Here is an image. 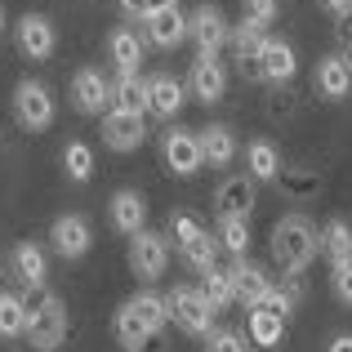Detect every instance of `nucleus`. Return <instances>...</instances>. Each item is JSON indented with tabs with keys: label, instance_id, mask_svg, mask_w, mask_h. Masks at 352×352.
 <instances>
[{
	"label": "nucleus",
	"instance_id": "1",
	"mask_svg": "<svg viewBox=\"0 0 352 352\" xmlns=\"http://www.w3.org/2000/svg\"><path fill=\"white\" fill-rule=\"evenodd\" d=\"M23 308H27V335H32V348L54 352L67 339V312H63L58 294H50L45 285H32L23 294Z\"/></svg>",
	"mask_w": 352,
	"mask_h": 352
},
{
	"label": "nucleus",
	"instance_id": "2",
	"mask_svg": "<svg viewBox=\"0 0 352 352\" xmlns=\"http://www.w3.org/2000/svg\"><path fill=\"white\" fill-rule=\"evenodd\" d=\"M321 250V236L312 232V223L303 214H285L281 223L272 228V258H276V267L281 272H290V276H299L303 267L312 263V254Z\"/></svg>",
	"mask_w": 352,
	"mask_h": 352
},
{
	"label": "nucleus",
	"instance_id": "3",
	"mask_svg": "<svg viewBox=\"0 0 352 352\" xmlns=\"http://www.w3.org/2000/svg\"><path fill=\"white\" fill-rule=\"evenodd\" d=\"M165 308H170V317L179 321L188 335H197V339L201 335H206V339L214 335V317H219V312L206 303V294H201V290H192V285H174V290L165 294Z\"/></svg>",
	"mask_w": 352,
	"mask_h": 352
},
{
	"label": "nucleus",
	"instance_id": "4",
	"mask_svg": "<svg viewBox=\"0 0 352 352\" xmlns=\"http://www.w3.org/2000/svg\"><path fill=\"white\" fill-rule=\"evenodd\" d=\"M188 36L197 41V58H219V50L228 45V36H232V27H228L223 9L219 5H201L197 14L188 18Z\"/></svg>",
	"mask_w": 352,
	"mask_h": 352
},
{
	"label": "nucleus",
	"instance_id": "5",
	"mask_svg": "<svg viewBox=\"0 0 352 352\" xmlns=\"http://www.w3.org/2000/svg\"><path fill=\"white\" fill-rule=\"evenodd\" d=\"M161 152H165L170 174H179V179H192V174L206 165V152H201V129H165Z\"/></svg>",
	"mask_w": 352,
	"mask_h": 352
},
{
	"label": "nucleus",
	"instance_id": "6",
	"mask_svg": "<svg viewBox=\"0 0 352 352\" xmlns=\"http://www.w3.org/2000/svg\"><path fill=\"white\" fill-rule=\"evenodd\" d=\"M14 116L23 120L27 129H50L54 125V98L41 80H18L14 89Z\"/></svg>",
	"mask_w": 352,
	"mask_h": 352
},
{
	"label": "nucleus",
	"instance_id": "7",
	"mask_svg": "<svg viewBox=\"0 0 352 352\" xmlns=\"http://www.w3.org/2000/svg\"><path fill=\"white\" fill-rule=\"evenodd\" d=\"M165 263H170V245H165L161 232H138L129 241V272L143 276V281H156V276L165 272Z\"/></svg>",
	"mask_w": 352,
	"mask_h": 352
},
{
	"label": "nucleus",
	"instance_id": "8",
	"mask_svg": "<svg viewBox=\"0 0 352 352\" xmlns=\"http://www.w3.org/2000/svg\"><path fill=\"white\" fill-rule=\"evenodd\" d=\"M72 98H76V112L85 116H103V107L112 103V85L98 67H80L72 76Z\"/></svg>",
	"mask_w": 352,
	"mask_h": 352
},
{
	"label": "nucleus",
	"instance_id": "9",
	"mask_svg": "<svg viewBox=\"0 0 352 352\" xmlns=\"http://www.w3.org/2000/svg\"><path fill=\"white\" fill-rule=\"evenodd\" d=\"M254 179L250 174H232V179L219 183L214 192V206H219V219H250V210H254Z\"/></svg>",
	"mask_w": 352,
	"mask_h": 352
},
{
	"label": "nucleus",
	"instance_id": "10",
	"mask_svg": "<svg viewBox=\"0 0 352 352\" xmlns=\"http://www.w3.org/2000/svg\"><path fill=\"white\" fill-rule=\"evenodd\" d=\"M54 45H58V36H54V23L45 14H23L18 18V50H23L27 58H50Z\"/></svg>",
	"mask_w": 352,
	"mask_h": 352
},
{
	"label": "nucleus",
	"instance_id": "11",
	"mask_svg": "<svg viewBox=\"0 0 352 352\" xmlns=\"http://www.w3.org/2000/svg\"><path fill=\"white\" fill-rule=\"evenodd\" d=\"M147 138V125L143 116H125V112H107L103 116V143L112 152H138Z\"/></svg>",
	"mask_w": 352,
	"mask_h": 352
},
{
	"label": "nucleus",
	"instance_id": "12",
	"mask_svg": "<svg viewBox=\"0 0 352 352\" xmlns=\"http://www.w3.org/2000/svg\"><path fill=\"white\" fill-rule=\"evenodd\" d=\"M228 272H232V290H236V303H245L250 312H254L258 303L267 299V290H272V281H267V272H263V267H254L250 258H236V263L228 267Z\"/></svg>",
	"mask_w": 352,
	"mask_h": 352
},
{
	"label": "nucleus",
	"instance_id": "13",
	"mask_svg": "<svg viewBox=\"0 0 352 352\" xmlns=\"http://www.w3.org/2000/svg\"><path fill=\"white\" fill-rule=\"evenodd\" d=\"M107 214H112V228H116V232L138 236V232H143V223H147V201H143V192L120 188L116 197H112V206H107Z\"/></svg>",
	"mask_w": 352,
	"mask_h": 352
},
{
	"label": "nucleus",
	"instance_id": "14",
	"mask_svg": "<svg viewBox=\"0 0 352 352\" xmlns=\"http://www.w3.org/2000/svg\"><path fill=\"white\" fill-rule=\"evenodd\" d=\"M50 241L63 258H80L89 250V223L80 214H58L54 228H50Z\"/></svg>",
	"mask_w": 352,
	"mask_h": 352
},
{
	"label": "nucleus",
	"instance_id": "15",
	"mask_svg": "<svg viewBox=\"0 0 352 352\" xmlns=\"http://www.w3.org/2000/svg\"><path fill=\"white\" fill-rule=\"evenodd\" d=\"M258 67H263V80H272V85L294 80V72H299L294 45L290 41H272V36H267V41H263V54H258Z\"/></svg>",
	"mask_w": 352,
	"mask_h": 352
},
{
	"label": "nucleus",
	"instance_id": "16",
	"mask_svg": "<svg viewBox=\"0 0 352 352\" xmlns=\"http://www.w3.org/2000/svg\"><path fill=\"white\" fill-rule=\"evenodd\" d=\"M192 94L201 98V103H223V94H228V72H223V63L219 58H197L192 63Z\"/></svg>",
	"mask_w": 352,
	"mask_h": 352
},
{
	"label": "nucleus",
	"instance_id": "17",
	"mask_svg": "<svg viewBox=\"0 0 352 352\" xmlns=\"http://www.w3.org/2000/svg\"><path fill=\"white\" fill-rule=\"evenodd\" d=\"M147 107H152L156 116H165V120H174L183 112V85L170 76V72H161V76L147 80Z\"/></svg>",
	"mask_w": 352,
	"mask_h": 352
},
{
	"label": "nucleus",
	"instance_id": "18",
	"mask_svg": "<svg viewBox=\"0 0 352 352\" xmlns=\"http://www.w3.org/2000/svg\"><path fill=\"white\" fill-rule=\"evenodd\" d=\"M147 41L156 45V50H174V45L188 36V18L179 14V9H161V14H147Z\"/></svg>",
	"mask_w": 352,
	"mask_h": 352
},
{
	"label": "nucleus",
	"instance_id": "19",
	"mask_svg": "<svg viewBox=\"0 0 352 352\" xmlns=\"http://www.w3.org/2000/svg\"><path fill=\"white\" fill-rule=\"evenodd\" d=\"M317 89H321V98H348V89H352V63L339 58V54L321 58L317 63Z\"/></svg>",
	"mask_w": 352,
	"mask_h": 352
},
{
	"label": "nucleus",
	"instance_id": "20",
	"mask_svg": "<svg viewBox=\"0 0 352 352\" xmlns=\"http://www.w3.org/2000/svg\"><path fill=\"white\" fill-rule=\"evenodd\" d=\"M14 272L18 281L32 290V285H45V272H50V258H45V250L36 245V241H18L14 245Z\"/></svg>",
	"mask_w": 352,
	"mask_h": 352
},
{
	"label": "nucleus",
	"instance_id": "21",
	"mask_svg": "<svg viewBox=\"0 0 352 352\" xmlns=\"http://www.w3.org/2000/svg\"><path fill=\"white\" fill-rule=\"evenodd\" d=\"M112 112H125V116H143V112H152L147 107V80L138 76H116V85H112Z\"/></svg>",
	"mask_w": 352,
	"mask_h": 352
},
{
	"label": "nucleus",
	"instance_id": "22",
	"mask_svg": "<svg viewBox=\"0 0 352 352\" xmlns=\"http://www.w3.org/2000/svg\"><path fill=\"white\" fill-rule=\"evenodd\" d=\"M107 54H112L120 76H134V72L143 67V45H138V36L125 32V27H116V32L107 36Z\"/></svg>",
	"mask_w": 352,
	"mask_h": 352
},
{
	"label": "nucleus",
	"instance_id": "23",
	"mask_svg": "<svg viewBox=\"0 0 352 352\" xmlns=\"http://www.w3.org/2000/svg\"><path fill=\"white\" fill-rule=\"evenodd\" d=\"M245 170L254 183H272L281 179V156H276V147L267 143V138H254V143L245 147Z\"/></svg>",
	"mask_w": 352,
	"mask_h": 352
},
{
	"label": "nucleus",
	"instance_id": "24",
	"mask_svg": "<svg viewBox=\"0 0 352 352\" xmlns=\"http://www.w3.org/2000/svg\"><path fill=\"white\" fill-rule=\"evenodd\" d=\"M201 152H206V161L214 165V170H223V165L236 161V134L228 125H210L201 129Z\"/></svg>",
	"mask_w": 352,
	"mask_h": 352
},
{
	"label": "nucleus",
	"instance_id": "25",
	"mask_svg": "<svg viewBox=\"0 0 352 352\" xmlns=\"http://www.w3.org/2000/svg\"><path fill=\"white\" fill-rule=\"evenodd\" d=\"M321 254L330 258V267L352 263V228L344 219H330V223L321 228Z\"/></svg>",
	"mask_w": 352,
	"mask_h": 352
},
{
	"label": "nucleus",
	"instance_id": "26",
	"mask_svg": "<svg viewBox=\"0 0 352 352\" xmlns=\"http://www.w3.org/2000/svg\"><path fill=\"white\" fill-rule=\"evenodd\" d=\"M263 27L250 23V18H241V23L232 27V36H228V45H232L236 63H258V54H263Z\"/></svg>",
	"mask_w": 352,
	"mask_h": 352
},
{
	"label": "nucleus",
	"instance_id": "27",
	"mask_svg": "<svg viewBox=\"0 0 352 352\" xmlns=\"http://www.w3.org/2000/svg\"><path fill=\"white\" fill-rule=\"evenodd\" d=\"M201 294H206V303L214 312H223L228 303H236V290H232V272H223V267H210V272H201Z\"/></svg>",
	"mask_w": 352,
	"mask_h": 352
},
{
	"label": "nucleus",
	"instance_id": "28",
	"mask_svg": "<svg viewBox=\"0 0 352 352\" xmlns=\"http://www.w3.org/2000/svg\"><path fill=\"white\" fill-rule=\"evenodd\" d=\"M125 308L134 312L138 321H143L147 330H165V321H170V308H165V299L161 294H134V299H125Z\"/></svg>",
	"mask_w": 352,
	"mask_h": 352
},
{
	"label": "nucleus",
	"instance_id": "29",
	"mask_svg": "<svg viewBox=\"0 0 352 352\" xmlns=\"http://www.w3.org/2000/svg\"><path fill=\"white\" fill-rule=\"evenodd\" d=\"M63 170H67L72 183H89V174H94V147L89 143H67L63 147Z\"/></svg>",
	"mask_w": 352,
	"mask_h": 352
},
{
	"label": "nucleus",
	"instance_id": "30",
	"mask_svg": "<svg viewBox=\"0 0 352 352\" xmlns=\"http://www.w3.org/2000/svg\"><path fill=\"white\" fill-rule=\"evenodd\" d=\"M18 335H27L23 294H0V339H18Z\"/></svg>",
	"mask_w": 352,
	"mask_h": 352
},
{
	"label": "nucleus",
	"instance_id": "31",
	"mask_svg": "<svg viewBox=\"0 0 352 352\" xmlns=\"http://www.w3.org/2000/svg\"><path fill=\"white\" fill-rule=\"evenodd\" d=\"M219 245L228 254L245 258L250 254V219H219Z\"/></svg>",
	"mask_w": 352,
	"mask_h": 352
},
{
	"label": "nucleus",
	"instance_id": "32",
	"mask_svg": "<svg viewBox=\"0 0 352 352\" xmlns=\"http://www.w3.org/2000/svg\"><path fill=\"white\" fill-rule=\"evenodd\" d=\"M183 258H188V267H197V272H210V267H219V263H214V258H219V236L201 232L197 241H188V245H183Z\"/></svg>",
	"mask_w": 352,
	"mask_h": 352
},
{
	"label": "nucleus",
	"instance_id": "33",
	"mask_svg": "<svg viewBox=\"0 0 352 352\" xmlns=\"http://www.w3.org/2000/svg\"><path fill=\"white\" fill-rule=\"evenodd\" d=\"M281 330H285V321H276L272 312H263V308L250 312V339H254L258 348H276L281 344Z\"/></svg>",
	"mask_w": 352,
	"mask_h": 352
},
{
	"label": "nucleus",
	"instance_id": "34",
	"mask_svg": "<svg viewBox=\"0 0 352 352\" xmlns=\"http://www.w3.org/2000/svg\"><path fill=\"white\" fill-rule=\"evenodd\" d=\"M317 188H321V183H317V174H312V170H281V192L290 201H312V197H317Z\"/></svg>",
	"mask_w": 352,
	"mask_h": 352
},
{
	"label": "nucleus",
	"instance_id": "35",
	"mask_svg": "<svg viewBox=\"0 0 352 352\" xmlns=\"http://www.w3.org/2000/svg\"><path fill=\"white\" fill-rule=\"evenodd\" d=\"M294 299H299V285H290V290H281V285H272V290H267V299L258 303V308L263 312H272L276 321H285L294 312Z\"/></svg>",
	"mask_w": 352,
	"mask_h": 352
},
{
	"label": "nucleus",
	"instance_id": "36",
	"mask_svg": "<svg viewBox=\"0 0 352 352\" xmlns=\"http://www.w3.org/2000/svg\"><path fill=\"white\" fill-rule=\"evenodd\" d=\"M143 335H147V326H143V321H138L134 312L125 308V303H120V312H116V339H120V344H125L129 352H134V348H138V339H143Z\"/></svg>",
	"mask_w": 352,
	"mask_h": 352
},
{
	"label": "nucleus",
	"instance_id": "37",
	"mask_svg": "<svg viewBox=\"0 0 352 352\" xmlns=\"http://www.w3.org/2000/svg\"><path fill=\"white\" fill-rule=\"evenodd\" d=\"M170 232H174V241H179V250H183L188 241H197L201 232H206V228H201L192 214H170Z\"/></svg>",
	"mask_w": 352,
	"mask_h": 352
},
{
	"label": "nucleus",
	"instance_id": "38",
	"mask_svg": "<svg viewBox=\"0 0 352 352\" xmlns=\"http://www.w3.org/2000/svg\"><path fill=\"white\" fill-rule=\"evenodd\" d=\"M206 352H245V339H241L236 330H214L210 344H206Z\"/></svg>",
	"mask_w": 352,
	"mask_h": 352
},
{
	"label": "nucleus",
	"instance_id": "39",
	"mask_svg": "<svg viewBox=\"0 0 352 352\" xmlns=\"http://www.w3.org/2000/svg\"><path fill=\"white\" fill-rule=\"evenodd\" d=\"M330 285H335V299H339V303H348V308H352V263L335 267V272H330Z\"/></svg>",
	"mask_w": 352,
	"mask_h": 352
},
{
	"label": "nucleus",
	"instance_id": "40",
	"mask_svg": "<svg viewBox=\"0 0 352 352\" xmlns=\"http://www.w3.org/2000/svg\"><path fill=\"white\" fill-rule=\"evenodd\" d=\"M245 18L258 27H267L276 18V0H245Z\"/></svg>",
	"mask_w": 352,
	"mask_h": 352
},
{
	"label": "nucleus",
	"instance_id": "41",
	"mask_svg": "<svg viewBox=\"0 0 352 352\" xmlns=\"http://www.w3.org/2000/svg\"><path fill=\"white\" fill-rule=\"evenodd\" d=\"M134 352H165V330H147Z\"/></svg>",
	"mask_w": 352,
	"mask_h": 352
},
{
	"label": "nucleus",
	"instance_id": "42",
	"mask_svg": "<svg viewBox=\"0 0 352 352\" xmlns=\"http://www.w3.org/2000/svg\"><path fill=\"white\" fill-rule=\"evenodd\" d=\"M321 9H326L330 18H348L352 14V0H321Z\"/></svg>",
	"mask_w": 352,
	"mask_h": 352
},
{
	"label": "nucleus",
	"instance_id": "43",
	"mask_svg": "<svg viewBox=\"0 0 352 352\" xmlns=\"http://www.w3.org/2000/svg\"><path fill=\"white\" fill-rule=\"evenodd\" d=\"M120 5V14H129V18H147V0H116Z\"/></svg>",
	"mask_w": 352,
	"mask_h": 352
},
{
	"label": "nucleus",
	"instance_id": "44",
	"mask_svg": "<svg viewBox=\"0 0 352 352\" xmlns=\"http://www.w3.org/2000/svg\"><path fill=\"white\" fill-rule=\"evenodd\" d=\"M326 352H352V335H335L330 339V348Z\"/></svg>",
	"mask_w": 352,
	"mask_h": 352
},
{
	"label": "nucleus",
	"instance_id": "45",
	"mask_svg": "<svg viewBox=\"0 0 352 352\" xmlns=\"http://www.w3.org/2000/svg\"><path fill=\"white\" fill-rule=\"evenodd\" d=\"M161 9H179V0H147V14H161Z\"/></svg>",
	"mask_w": 352,
	"mask_h": 352
},
{
	"label": "nucleus",
	"instance_id": "46",
	"mask_svg": "<svg viewBox=\"0 0 352 352\" xmlns=\"http://www.w3.org/2000/svg\"><path fill=\"white\" fill-rule=\"evenodd\" d=\"M0 36H5V9H0Z\"/></svg>",
	"mask_w": 352,
	"mask_h": 352
},
{
	"label": "nucleus",
	"instance_id": "47",
	"mask_svg": "<svg viewBox=\"0 0 352 352\" xmlns=\"http://www.w3.org/2000/svg\"><path fill=\"white\" fill-rule=\"evenodd\" d=\"M348 63H352V58H348Z\"/></svg>",
	"mask_w": 352,
	"mask_h": 352
}]
</instances>
